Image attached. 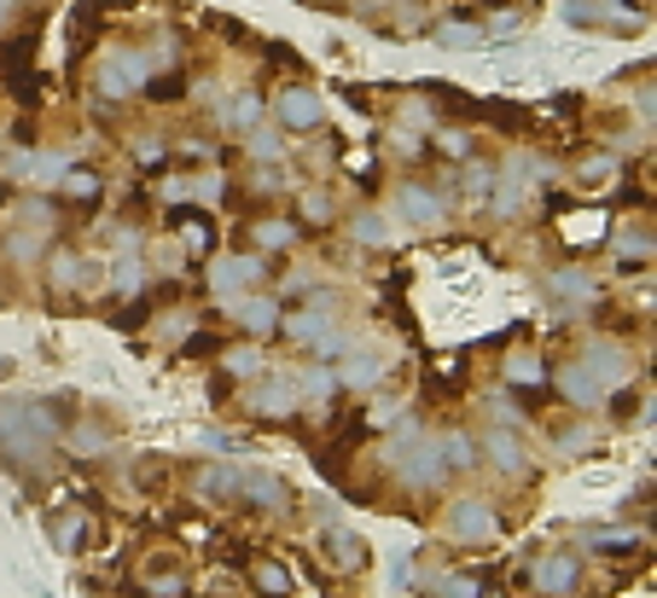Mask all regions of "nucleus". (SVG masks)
<instances>
[{"label": "nucleus", "instance_id": "obj_1", "mask_svg": "<svg viewBox=\"0 0 657 598\" xmlns=\"http://www.w3.org/2000/svg\"><path fill=\"white\" fill-rule=\"evenodd\" d=\"M448 541L460 546H478V541H495V506L483 500V494H460L455 506H448Z\"/></svg>", "mask_w": 657, "mask_h": 598}, {"label": "nucleus", "instance_id": "obj_2", "mask_svg": "<svg viewBox=\"0 0 657 598\" xmlns=\"http://www.w3.org/2000/svg\"><path fill=\"white\" fill-rule=\"evenodd\" d=\"M146 76H152V58H140V53H111L106 65H99V93L106 99H129L146 88Z\"/></svg>", "mask_w": 657, "mask_h": 598}, {"label": "nucleus", "instance_id": "obj_3", "mask_svg": "<svg viewBox=\"0 0 657 598\" xmlns=\"http://www.w3.org/2000/svg\"><path fill=\"white\" fill-rule=\"evenodd\" d=\"M582 373L600 384V389H617L623 378H634V355L623 343H588V355H582Z\"/></svg>", "mask_w": 657, "mask_h": 598}, {"label": "nucleus", "instance_id": "obj_4", "mask_svg": "<svg viewBox=\"0 0 657 598\" xmlns=\"http://www.w3.org/2000/svg\"><path fill=\"white\" fill-rule=\"evenodd\" d=\"M343 373H338V384H349V389H366V384H379L384 373H390V348L384 343H361V348H349L343 343Z\"/></svg>", "mask_w": 657, "mask_h": 598}, {"label": "nucleus", "instance_id": "obj_5", "mask_svg": "<svg viewBox=\"0 0 657 598\" xmlns=\"http://www.w3.org/2000/svg\"><path fill=\"white\" fill-rule=\"evenodd\" d=\"M274 117H280V129L309 134V129H320L326 106H320V93H309V88H285V93H280V106H274Z\"/></svg>", "mask_w": 657, "mask_h": 598}, {"label": "nucleus", "instance_id": "obj_6", "mask_svg": "<svg viewBox=\"0 0 657 598\" xmlns=\"http://www.w3.org/2000/svg\"><path fill=\"white\" fill-rule=\"evenodd\" d=\"M251 412L256 419H292L297 412V378H269L251 389Z\"/></svg>", "mask_w": 657, "mask_h": 598}, {"label": "nucleus", "instance_id": "obj_7", "mask_svg": "<svg viewBox=\"0 0 657 598\" xmlns=\"http://www.w3.org/2000/svg\"><path fill=\"white\" fill-rule=\"evenodd\" d=\"M536 180H541V169H536V163H512V169L501 175V187H495V215H518Z\"/></svg>", "mask_w": 657, "mask_h": 598}, {"label": "nucleus", "instance_id": "obj_8", "mask_svg": "<svg viewBox=\"0 0 657 598\" xmlns=\"http://www.w3.org/2000/svg\"><path fill=\"white\" fill-rule=\"evenodd\" d=\"M70 163L58 152H18L12 157V180H35V187H53V180H65Z\"/></svg>", "mask_w": 657, "mask_h": 598}, {"label": "nucleus", "instance_id": "obj_9", "mask_svg": "<svg viewBox=\"0 0 657 598\" xmlns=\"http://www.w3.org/2000/svg\"><path fill=\"white\" fill-rule=\"evenodd\" d=\"M396 210L414 221V226H437L442 221V198L430 192V187H419V180H407V187L396 192Z\"/></svg>", "mask_w": 657, "mask_h": 598}, {"label": "nucleus", "instance_id": "obj_10", "mask_svg": "<svg viewBox=\"0 0 657 598\" xmlns=\"http://www.w3.org/2000/svg\"><path fill=\"white\" fill-rule=\"evenodd\" d=\"M251 279H262V262H256V256H228V262H216V267H210V285H216L221 297L244 291Z\"/></svg>", "mask_w": 657, "mask_h": 598}, {"label": "nucleus", "instance_id": "obj_11", "mask_svg": "<svg viewBox=\"0 0 657 598\" xmlns=\"http://www.w3.org/2000/svg\"><path fill=\"white\" fill-rule=\"evenodd\" d=\"M81 285H94V262H88V256H76V251L53 256V291H58V297H70V291H81Z\"/></svg>", "mask_w": 657, "mask_h": 598}, {"label": "nucleus", "instance_id": "obj_12", "mask_svg": "<svg viewBox=\"0 0 657 598\" xmlns=\"http://www.w3.org/2000/svg\"><path fill=\"white\" fill-rule=\"evenodd\" d=\"M577 558H565V552H559V558H541L536 564V587L541 593H570V587H577Z\"/></svg>", "mask_w": 657, "mask_h": 598}, {"label": "nucleus", "instance_id": "obj_13", "mask_svg": "<svg viewBox=\"0 0 657 598\" xmlns=\"http://www.w3.org/2000/svg\"><path fill=\"white\" fill-rule=\"evenodd\" d=\"M233 314H239V325H244V332L269 337L274 325H280V302H269V297H251V302H239Z\"/></svg>", "mask_w": 657, "mask_h": 598}, {"label": "nucleus", "instance_id": "obj_14", "mask_svg": "<svg viewBox=\"0 0 657 598\" xmlns=\"http://www.w3.org/2000/svg\"><path fill=\"white\" fill-rule=\"evenodd\" d=\"M489 459H495L501 470H512V477H524V470H529V459H524V453H518V436H506V430H489Z\"/></svg>", "mask_w": 657, "mask_h": 598}, {"label": "nucleus", "instance_id": "obj_15", "mask_svg": "<svg viewBox=\"0 0 657 598\" xmlns=\"http://www.w3.org/2000/svg\"><path fill=\"white\" fill-rule=\"evenodd\" d=\"M559 384H565V396L577 401V407H593V401H600V384L582 373V361H570L565 373H559Z\"/></svg>", "mask_w": 657, "mask_h": 598}, {"label": "nucleus", "instance_id": "obj_16", "mask_svg": "<svg viewBox=\"0 0 657 598\" xmlns=\"http://www.w3.org/2000/svg\"><path fill=\"white\" fill-rule=\"evenodd\" d=\"M81 534H88V518H81V511H58V518H53V541L58 546H81Z\"/></svg>", "mask_w": 657, "mask_h": 598}, {"label": "nucleus", "instance_id": "obj_17", "mask_svg": "<svg viewBox=\"0 0 657 598\" xmlns=\"http://www.w3.org/2000/svg\"><path fill=\"white\" fill-rule=\"evenodd\" d=\"M233 488H239V470H228V465H221V470H204V477H198L204 500H228Z\"/></svg>", "mask_w": 657, "mask_h": 598}, {"label": "nucleus", "instance_id": "obj_18", "mask_svg": "<svg viewBox=\"0 0 657 598\" xmlns=\"http://www.w3.org/2000/svg\"><path fill=\"white\" fill-rule=\"evenodd\" d=\"M251 575H256V587H262V593H274V598H280V593H292V575H285V564H274V558H256Z\"/></svg>", "mask_w": 657, "mask_h": 598}, {"label": "nucleus", "instance_id": "obj_19", "mask_svg": "<svg viewBox=\"0 0 657 598\" xmlns=\"http://www.w3.org/2000/svg\"><path fill=\"white\" fill-rule=\"evenodd\" d=\"M228 122H233V129H256V122H262V99L256 93H239L233 106H228Z\"/></svg>", "mask_w": 657, "mask_h": 598}, {"label": "nucleus", "instance_id": "obj_20", "mask_svg": "<svg viewBox=\"0 0 657 598\" xmlns=\"http://www.w3.org/2000/svg\"><path fill=\"white\" fill-rule=\"evenodd\" d=\"M349 233H355L361 244H384V239H390V226H384V215H373V210H361L355 221H349Z\"/></svg>", "mask_w": 657, "mask_h": 598}, {"label": "nucleus", "instance_id": "obj_21", "mask_svg": "<svg viewBox=\"0 0 657 598\" xmlns=\"http://www.w3.org/2000/svg\"><path fill=\"white\" fill-rule=\"evenodd\" d=\"M326 558H332L338 569H355L361 564V546L349 541V534H326Z\"/></svg>", "mask_w": 657, "mask_h": 598}, {"label": "nucleus", "instance_id": "obj_22", "mask_svg": "<svg viewBox=\"0 0 657 598\" xmlns=\"http://www.w3.org/2000/svg\"><path fill=\"white\" fill-rule=\"evenodd\" d=\"M332 389H338V378L326 373V366H309V373L297 378V396H320V401H326V396H332Z\"/></svg>", "mask_w": 657, "mask_h": 598}, {"label": "nucleus", "instance_id": "obj_23", "mask_svg": "<svg viewBox=\"0 0 657 598\" xmlns=\"http://www.w3.org/2000/svg\"><path fill=\"white\" fill-rule=\"evenodd\" d=\"M437 41H442V47H483V30L478 24H442Z\"/></svg>", "mask_w": 657, "mask_h": 598}, {"label": "nucleus", "instance_id": "obj_24", "mask_svg": "<svg viewBox=\"0 0 657 598\" xmlns=\"http://www.w3.org/2000/svg\"><path fill=\"white\" fill-rule=\"evenodd\" d=\"M111 285H117V291H140V256H134V251H129V256H117Z\"/></svg>", "mask_w": 657, "mask_h": 598}, {"label": "nucleus", "instance_id": "obj_25", "mask_svg": "<svg viewBox=\"0 0 657 598\" xmlns=\"http://www.w3.org/2000/svg\"><path fill=\"white\" fill-rule=\"evenodd\" d=\"M292 239H297L292 221H262L256 226V244H269V251H280V244H292Z\"/></svg>", "mask_w": 657, "mask_h": 598}, {"label": "nucleus", "instance_id": "obj_26", "mask_svg": "<svg viewBox=\"0 0 657 598\" xmlns=\"http://www.w3.org/2000/svg\"><path fill=\"white\" fill-rule=\"evenodd\" d=\"M228 373L233 378H256L262 373V355H256V348H228Z\"/></svg>", "mask_w": 657, "mask_h": 598}, {"label": "nucleus", "instance_id": "obj_27", "mask_svg": "<svg viewBox=\"0 0 657 598\" xmlns=\"http://www.w3.org/2000/svg\"><path fill=\"white\" fill-rule=\"evenodd\" d=\"M506 373L518 378V384H541V378H547V366H541V361H529V355H512Z\"/></svg>", "mask_w": 657, "mask_h": 598}, {"label": "nucleus", "instance_id": "obj_28", "mask_svg": "<svg viewBox=\"0 0 657 598\" xmlns=\"http://www.w3.org/2000/svg\"><path fill=\"white\" fill-rule=\"evenodd\" d=\"M617 256H651V239L634 233V226H623V233H617Z\"/></svg>", "mask_w": 657, "mask_h": 598}, {"label": "nucleus", "instance_id": "obj_29", "mask_svg": "<svg viewBox=\"0 0 657 598\" xmlns=\"http://www.w3.org/2000/svg\"><path fill=\"white\" fill-rule=\"evenodd\" d=\"M251 152H256V157H280V134H262V129H251Z\"/></svg>", "mask_w": 657, "mask_h": 598}, {"label": "nucleus", "instance_id": "obj_30", "mask_svg": "<svg viewBox=\"0 0 657 598\" xmlns=\"http://www.w3.org/2000/svg\"><path fill=\"white\" fill-rule=\"evenodd\" d=\"M12 256H18V262H35V256H41V239L18 233V239H12Z\"/></svg>", "mask_w": 657, "mask_h": 598}, {"label": "nucleus", "instance_id": "obj_31", "mask_svg": "<svg viewBox=\"0 0 657 598\" xmlns=\"http://www.w3.org/2000/svg\"><path fill=\"white\" fill-rule=\"evenodd\" d=\"M303 210H309V221H326V215H332V203H326V192H315V198H303Z\"/></svg>", "mask_w": 657, "mask_h": 598}, {"label": "nucleus", "instance_id": "obj_32", "mask_svg": "<svg viewBox=\"0 0 657 598\" xmlns=\"http://www.w3.org/2000/svg\"><path fill=\"white\" fill-rule=\"evenodd\" d=\"M442 593H448V598H478V582H471V575H460V582H448Z\"/></svg>", "mask_w": 657, "mask_h": 598}, {"label": "nucleus", "instance_id": "obj_33", "mask_svg": "<svg viewBox=\"0 0 657 598\" xmlns=\"http://www.w3.org/2000/svg\"><path fill=\"white\" fill-rule=\"evenodd\" d=\"M471 187H478V192H489V187H495V175H489L483 163H471Z\"/></svg>", "mask_w": 657, "mask_h": 598}, {"label": "nucleus", "instance_id": "obj_34", "mask_svg": "<svg viewBox=\"0 0 657 598\" xmlns=\"http://www.w3.org/2000/svg\"><path fill=\"white\" fill-rule=\"evenodd\" d=\"M12 7H18V0H0V18H7V12H12Z\"/></svg>", "mask_w": 657, "mask_h": 598}]
</instances>
